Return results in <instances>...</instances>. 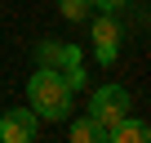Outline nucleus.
Returning <instances> with one entry per match:
<instances>
[{"label": "nucleus", "instance_id": "f257e3e1", "mask_svg": "<svg viewBox=\"0 0 151 143\" xmlns=\"http://www.w3.org/2000/svg\"><path fill=\"white\" fill-rule=\"evenodd\" d=\"M27 107L40 121H71L76 116V90L58 67H36L27 76Z\"/></svg>", "mask_w": 151, "mask_h": 143}, {"label": "nucleus", "instance_id": "f03ea898", "mask_svg": "<svg viewBox=\"0 0 151 143\" xmlns=\"http://www.w3.org/2000/svg\"><path fill=\"white\" fill-rule=\"evenodd\" d=\"M133 112V98H129V90L124 85H116V81H107V85H98L93 94H89V116L98 121V125H116L120 116H129Z\"/></svg>", "mask_w": 151, "mask_h": 143}, {"label": "nucleus", "instance_id": "7ed1b4c3", "mask_svg": "<svg viewBox=\"0 0 151 143\" xmlns=\"http://www.w3.org/2000/svg\"><path fill=\"white\" fill-rule=\"evenodd\" d=\"M40 134V116L31 107H0V143H31Z\"/></svg>", "mask_w": 151, "mask_h": 143}, {"label": "nucleus", "instance_id": "20e7f679", "mask_svg": "<svg viewBox=\"0 0 151 143\" xmlns=\"http://www.w3.org/2000/svg\"><path fill=\"white\" fill-rule=\"evenodd\" d=\"M71 63H80V49L76 45H62V40H40L36 45V67H71Z\"/></svg>", "mask_w": 151, "mask_h": 143}, {"label": "nucleus", "instance_id": "39448f33", "mask_svg": "<svg viewBox=\"0 0 151 143\" xmlns=\"http://www.w3.org/2000/svg\"><path fill=\"white\" fill-rule=\"evenodd\" d=\"M89 40L93 45H120L124 40V23H120V14H89Z\"/></svg>", "mask_w": 151, "mask_h": 143}, {"label": "nucleus", "instance_id": "423d86ee", "mask_svg": "<svg viewBox=\"0 0 151 143\" xmlns=\"http://www.w3.org/2000/svg\"><path fill=\"white\" fill-rule=\"evenodd\" d=\"M107 143H151V125L138 121V116H120L107 130Z\"/></svg>", "mask_w": 151, "mask_h": 143}, {"label": "nucleus", "instance_id": "0eeeda50", "mask_svg": "<svg viewBox=\"0 0 151 143\" xmlns=\"http://www.w3.org/2000/svg\"><path fill=\"white\" fill-rule=\"evenodd\" d=\"M67 139H71V143H107V125H98V121L85 112V116H76V121L67 125Z\"/></svg>", "mask_w": 151, "mask_h": 143}, {"label": "nucleus", "instance_id": "6e6552de", "mask_svg": "<svg viewBox=\"0 0 151 143\" xmlns=\"http://www.w3.org/2000/svg\"><path fill=\"white\" fill-rule=\"evenodd\" d=\"M58 9H62V18H67V23H89L93 0H58Z\"/></svg>", "mask_w": 151, "mask_h": 143}, {"label": "nucleus", "instance_id": "1a4fd4ad", "mask_svg": "<svg viewBox=\"0 0 151 143\" xmlns=\"http://www.w3.org/2000/svg\"><path fill=\"white\" fill-rule=\"evenodd\" d=\"M62 76H67V85H71V90H85V85H89V72H85L80 63H71V67H62Z\"/></svg>", "mask_w": 151, "mask_h": 143}, {"label": "nucleus", "instance_id": "9d476101", "mask_svg": "<svg viewBox=\"0 0 151 143\" xmlns=\"http://www.w3.org/2000/svg\"><path fill=\"white\" fill-rule=\"evenodd\" d=\"M93 58H98L102 67H111V63L120 58V45H93Z\"/></svg>", "mask_w": 151, "mask_h": 143}, {"label": "nucleus", "instance_id": "9b49d317", "mask_svg": "<svg viewBox=\"0 0 151 143\" xmlns=\"http://www.w3.org/2000/svg\"><path fill=\"white\" fill-rule=\"evenodd\" d=\"M98 5V14H120V9H129L133 0H93Z\"/></svg>", "mask_w": 151, "mask_h": 143}]
</instances>
